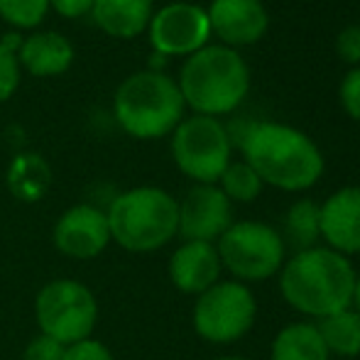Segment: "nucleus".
Segmentation results:
<instances>
[{
	"mask_svg": "<svg viewBox=\"0 0 360 360\" xmlns=\"http://www.w3.org/2000/svg\"><path fill=\"white\" fill-rule=\"evenodd\" d=\"M34 321L39 333L54 338L62 346L91 338L98 323L96 294L72 277L49 280L34 297Z\"/></svg>",
	"mask_w": 360,
	"mask_h": 360,
	"instance_id": "8",
	"label": "nucleus"
},
{
	"mask_svg": "<svg viewBox=\"0 0 360 360\" xmlns=\"http://www.w3.org/2000/svg\"><path fill=\"white\" fill-rule=\"evenodd\" d=\"M184 105L194 115L221 118L243 105L250 91V67L238 49L206 44L186 57L176 81Z\"/></svg>",
	"mask_w": 360,
	"mask_h": 360,
	"instance_id": "3",
	"label": "nucleus"
},
{
	"mask_svg": "<svg viewBox=\"0 0 360 360\" xmlns=\"http://www.w3.org/2000/svg\"><path fill=\"white\" fill-rule=\"evenodd\" d=\"M15 57L27 74L49 79V76L64 74L72 67L74 47L59 32H34L27 39H22Z\"/></svg>",
	"mask_w": 360,
	"mask_h": 360,
	"instance_id": "16",
	"label": "nucleus"
},
{
	"mask_svg": "<svg viewBox=\"0 0 360 360\" xmlns=\"http://www.w3.org/2000/svg\"><path fill=\"white\" fill-rule=\"evenodd\" d=\"M233 223V204L216 184H194L179 201L181 240L216 243Z\"/></svg>",
	"mask_w": 360,
	"mask_h": 360,
	"instance_id": "12",
	"label": "nucleus"
},
{
	"mask_svg": "<svg viewBox=\"0 0 360 360\" xmlns=\"http://www.w3.org/2000/svg\"><path fill=\"white\" fill-rule=\"evenodd\" d=\"M206 15L211 34L231 49L260 42L270 27V15L262 0H211Z\"/></svg>",
	"mask_w": 360,
	"mask_h": 360,
	"instance_id": "13",
	"label": "nucleus"
},
{
	"mask_svg": "<svg viewBox=\"0 0 360 360\" xmlns=\"http://www.w3.org/2000/svg\"><path fill=\"white\" fill-rule=\"evenodd\" d=\"M108 216L94 204H76L57 218L52 228V245L69 260H96L110 245Z\"/></svg>",
	"mask_w": 360,
	"mask_h": 360,
	"instance_id": "11",
	"label": "nucleus"
},
{
	"mask_svg": "<svg viewBox=\"0 0 360 360\" xmlns=\"http://www.w3.org/2000/svg\"><path fill=\"white\" fill-rule=\"evenodd\" d=\"M216 186L226 194L231 204H252L255 199H260L262 189H265L257 172L245 160L231 162L221 174V179L216 181Z\"/></svg>",
	"mask_w": 360,
	"mask_h": 360,
	"instance_id": "22",
	"label": "nucleus"
},
{
	"mask_svg": "<svg viewBox=\"0 0 360 360\" xmlns=\"http://www.w3.org/2000/svg\"><path fill=\"white\" fill-rule=\"evenodd\" d=\"M49 10V0H0V18L13 27H37Z\"/></svg>",
	"mask_w": 360,
	"mask_h": 360,
	"instance_id": "23",
	"label": "nucleus"
},
{
	"mask_svg": "<svg viewBox=\"0 0 360 360\" xmlns=\"http://www.w3.org/2000/svg\"><path fill=\"white\" fill-rule=\"evenodd\" d=\"M314 323L333 360H356L360 356V314L353 307Z\"/></svg>",
	"mask_w": 360,
	"mask_h": 360,
	"instance_id": "21",
	"label": "nucleus"
},
{
	"mask_svg": "<svg viewBox=\"0 0 360 360\" xmlns=\"http://www.w3.org/2000/svg\"><path fill=\"white\" fill-rule=\"evenodd\" d=\"M240 152L262 184L289 194L316 186L326 169L321 147L299 128L275 120H255Z\"/></svg>",
	"mask_w": 360,
	"mask_h": 360,
	"instance_id": "2",
	"label": "nucleus"
},
{
	"mask_svg": "<svg viewBox=\"0 0 360 360\" xmlns=\"http://www.w3.org/2000/svg\"><path fill=\"white\" fill-rule=\"evenodd\" d=\"M64 351L67 346H62L54 338L37 333V336L30 338V343L22 351V360H64Z\"/></svg>",
	"mask_w": 360,
	"mask_h": 360,
	"instance_id": "26",
	"label": "nucleus"
},
{
	"mask_svg": "<svg viewBox=\"0 0 360 360\" xmlns=\"http://www.w3.org/2000/svg\"><path fill=\"white\" fill-rule=\"evenodd\" d=\"M94 22L115 39H135L155 15L152 0H94Z\"/></svg>",
	"mask_w": 360,
	"mask_h": 360,
	"instance_id": "17",
	"label": "nucleus"
},
{
	"mask_svg": "<svg viewBox=\"0 0 360 360\" xmlns=\"http://www.w3.org/2000/svg\"><path fill=\"white\" fill-rule=\"evenodd\" d=\"M150 44L162 57H191L204 49L211 37L209 15L201 5L169 3L152 15Z\"/></svg>",
	"mask_w": 360,
	"mask_h": 360,
	"instance_id": "10",
	"label": "nucleus"
},
{
	"mask_svg": "<svg viewBox=\"0 0 360 360\" xmlns=\"http://www.w3.org/2000/svg\"><path fill=\"white\" fill-rule=\"evenodd\" d=\"M351 307L356 309V311L360 314V272L356 277V287H353V299H351Z\"/></svg>",
	"mask_w": 360,
	"mask_h": 360,
	"instance_id": "30",
	"label": "nucleus"
},
{
	"mask_svg": "<svg viewBox=\"0 0 360 360\" xmlns=\"http://www.w3.org/2000/svg\"><path fill=\"white\" fill-rule=\"evenodd\" d=\"M49 8L57 10L62 18L76 20V18H81V15L91 13L94 0H49Z\"/></svg>",
	"mask_w": 360,
	"mask_h": 360,
	"instance_id": "29",
	"label": "nucleus"
},
{
	"mask_svg": "<svg viewBox=\"0 0 360 360\" xmlns=\"http://www.w3.org/2000/svg\"><path fill=\"white\" fill-rule=\"evenodd\" d=\"M270 360H333L314 321H292L275 333Z\"/></svg>",
	"mask_w": 360,
	"mask_h": 360,
	"instance_id": "18",
	"label": "nucleus"
},
{
	"mask_svg": "<svg viewBox=\"0 0 360 360\" xmlns=\"http://www.w3.org/2000/svg\"><path fill=\"white\" fill-rule=\"evenodd\" d=\"M319 206H321V245L346 257L360 255V184L341 186Z\"/></svg>",
	"mask_w": 360,
	"mask_h": 360,
	"instance_id": "15",
	"label": "nucleus"
},
{
	"mask_svg": "<svg viewBox=\"0 0 360 360\" xmlns=\"http://www.w3.org/2000/svg\"><path fill=\"white\" fill-rule=\"evenodd\" d=\"M257 299L252 287L236 280H221L194 297L191 326L211 346H233L255 328Z\"/></svg>",
	"mask_w": 360,
	"mask_h": 360,
	"instance_id": "7",
	"label": "nucleus"
},
{
	"mask_svg": "<svg viewBox=\"0 0 360 360\" xmlns=\"http://www.w3.org/2000/svg\"><path fill=\"white\" fill-rule=\"evenodd\" d=\"M233 145L226 125L209 115H189L172 133V160L194 184H216L231 165Z\"/></svg>",
	"mask_w": 360,
	"mask_h": 360,
	"instance_id": "9",
	"label": "nucleus"
},
{
	"mask_svg": "<svg viewBox=\"0 0 360 360\" xmlns=\"http://www.w3.org/2000/svg\"><path fill=\"white\" fill-rule=\"evenodd\" d=\"M20 86V62L10 49L0 44V103L10 98Z\"/></svg>",
	"mask_w": 360,
	"mask_h": 360,
	"instance_id": "25",
	"label": "nucleus"
},
{
	"mask_svg": "<svg viewBox=\"0 0 360 360\" xmlns=\"http://www.w3.org/2000/svg\"><path fill=\"white\" fill-rule=\"evenodd\" d=\"M5 184L10 194L22 204H37L52 186V169L47 160L34 152H22L10 162L5 172Z\"/></svg>",
	"mask_w": 360,
	"mask_h": 360,
	"instance_id": "19",
	"label": "nucleus"
},
{
	"mask_svg": "<svg viewBox=\"0 0 360 360\" xmlns=\"http://www.w3.org/2000/svg\"><path fill=\"white\" fill-rule=\"evenodd\" d=\"M338 101L348 118L360 123V67H353L338 86Z\"/></svg>",
	"mask_w": 360,
	"mask_h": 360,
	"instance_id": "24",
	"label": "nucleus"
},
{
	"mask_svg": "<svg viewBox=\"0 0 360 360\" xmlns=\"http://www.w3.org/2000/svg\"><path fill=\"white\" fill-rule=\"evenodd\" d=\"M110 240L128 252H157L179 236V201L160 186H135L105 209Z\"/></svg>",
	"mask_w": 360,
	"mask_h": 360,
	"instance_id": "4",
	"label": "nucleus"
},
{
	"mask_svg": "<svg viewBox=\"0 0 360 360\" xmlns=\"http://www.w3.org/2000/svg\"><path fill=\"white\" fill-rule=\"evenodd\" d=\"M64 360H115V356L103 341L91 336V338H84V341L67 346Z\"/></svg>",
	"mask_w": 360,
	"mask_h": 360,
	"instance_id": "27",
	"label": "nucleus"
},
{
	"mask_svg": "<svg viewBox=\"0 0 360 360\" xmlns=\"http://www.w3.org/2000/svg\"><path fill=\"white\" fill-rule=\"evenodd\" d=\"M223 272L243 285H260L280 275L289 250L280 228L257 218L233 221L216 240Z\"/></svg>",
	"mask_w": 360,
	"mask_h": 360,
	"instance_id": "6",
	"label": "nucleus"
},
{
	"mask_svg": "<svg viewBox=\"0 0 360 360\" xmlns=\"http://www.w3.org/2000/svg\"><path fill=\"white\" fill-rule=\"evenodd\" d=\"M336 54L341 62L360 67V25H348L338 32Z\"/></svg>",
	"mask_w": 360,
	"mask_h": 360,
	"instance_id": "28",
	"label": "nucleus"
},
{
	"mask_svg": "<svg viewBox=\"0 0 360 360\" xmlns=\"http://www.w3.org/2000/svg\"><path fill=\"white\" fill-rule=\"evenodd\" d=\"M358 270L351 257L326 245H314L287 255L277 287L289 309L307 321H321L351 307Z\"/></svg>",
	"mask_w": 360,
	"mask_h": 360,
	"instance_id": "1",
	"label": "nucleus"
},
{
	"mask_svg": "<svg viewBox=\"0 0 360 360\" xmlns=\"http://www.w3.org/2000/svg\"><path fill=\"white\" fill-rule=\"evenodd\" d=\"M167 275L176 292L199 297L209 287L223 280V265L218 257L216 243L181 240L172 250L167 262Z\"/></svg>",
	"mask_w": 360,
	"mask_h": 360,
	"instance_id": "14",
	"label": "nucleus"
},
{
	"mask_svg": "<svg viewBox=\"0 0 360 360\" xmlns=\"http://www.w3.org/2000/svg\"><path fill=\"white\" fill-rule=\"evenodd\" d=\"M282 238L287 250H307L321 245V206L314 199H297L282 216Z\"/></svg>",
	"mask_w": 360,
	"mask_h": 360,
	"instance_id": "20",
	"label": "nucleus"
},
{
	"mask_svg": "<svg viewBox=\"0 0 360 360\" xmlns=\"http://www.w3.org/2000/svg\"><path fill=\"white\" fill-rule=\"evenodd\" d=\"M214 360H250V358H245V356H218Z\"/></svg>",
	"mask_w": 360,
	"mask_h": 360,
	"instance_id": "31",
	"label": "nucleus"
},
{
	"mask_svg": "<svg viewBox=\"0 0 360 360\" xmlns=\"http://www.w3.org/2000/svg\"><path fill=\"white\" fill-rule=\"evenodd\" d=\"M184 98L172 76L160 69L130 74L113 96L118 125L138 140H157L174 133L184 120Z\"/></svg>",
	"mask_w": 360,
	"mask_h": 360,
	"instance_id": "5",
	"label": "nucleus"
}]
</instances>
